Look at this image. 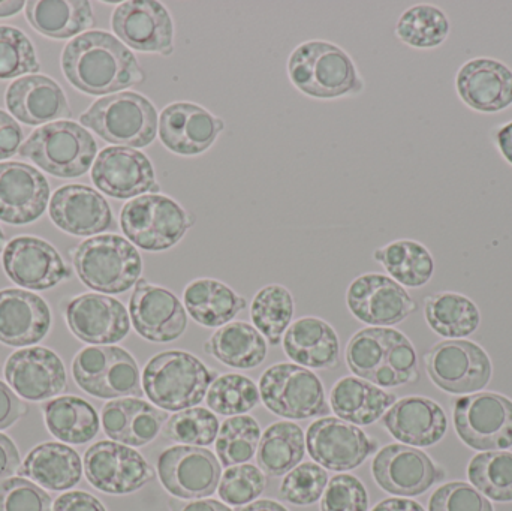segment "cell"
I'll return each instance as SVG.
<instances>
[{
  "label": "cell",
  "instance_id": "59",
  "mask_svg": "<svg viewBox=\"0 0 512 511\" xmlns=\"http://www.w3.org/2000/svg\"><path fill=\"white\" fill-rule=\"evenodd\" d=\"M493 141L502 158L512 167V120L493 132Z\"/></svg>",
  "mask_w": 512,
  "mask_h": 511
},
{
  "label": "cell",
  "instance_id": "18",
  "mask_svg": "<svg viewBox=\"0 0 512 511\" xmlns=\"http://www.w3.org/2000/svg\"><path fill=\"white\" fill-rule=\"evenodd\" d=\"M135 332L153 344L177 341L188 327V312L173 291L140 279L129 300Z\"/></svg>",
  "mask_w": 512,
  "mask_h": 511
},
{
  "label": "cell",
  "instance_id": "25",
  "mask_svg": "<svg viewBox=\"0 0 512 511\" xmlns=\"http://www.w3.org/2000/svg\"><path fill=\"white\" fill-rule=\"evenodd\" d=\"M50 203V185L41 171L21 162L0 164V221L27 225L41 218Z\"/></svg>",
  "mask_w": 512,
  "mask_h": 511
},
{
  "label": "cell",
  "instance_id": "33",
  "mask_svg": "<svg viewBox=\"0 0 512 511\" xmlns=\"http://www.w3.org/2000/svg\"><path fill=\"white\" fill-rule=\"evenodd\" d=\"M397 398L381 387L358 377L340 378L330 392L331 411L337 419L355 426H370L378 422Z\"/></svg>",
  "mask_w": 512,
  "mask_h": 511
},
{
  "label": "cell",
  "instance_id": "42",
  "mask_svg": "<svg viewBox=\"0 0 512 511\" xmlns=\"http://www.w3.org/2000/svg\"><path fill=\"white\" fill-rule=\"evenodd\" d=\"M451 23L444 9L430 3H418L406 9L396 24V36L418 50H432L445 44Z\"/></svg>",
  "mask_w": 512,
  "mask_h": 511
},
{
  "label": "cell",
  "instance_id": "1",
  "mask_svg": "<svg viewBox=\"0 0 512 511\" xmlns=\"http://www.w3.org/2000/svg\"><path fill=\"white\" fill-rule=\"evenodd\" d=\"M62 71L75 89L93 96L114 95L146 80L134 53L104 30L83 33L66 44Z\"/></svg>",
  "mask_w": 512,
  "mask_h": 511
},
{
  "label": "cell",
  "instance_id": "57",
  "mask_svg": "<svg viewBox=\"0 0 512 511\" xmlns=\"http://www.w3.org/2000/svg\"><path fill=\"white\" fill-rule=\"evenodd\" d=\"M20 453L11 438L0 434V482L14 476L20 470Z\"/></svg>",
  "mask_w": 512,
  "mask_h": 511
},
{
  "label": "cell",
  "instance_id": "52",
  "mask_svg": "<svg viewBox=\"0 0 512 511\" xmlns=\"http://www.w3.org/2000/svg\"><path fill=\"white\" fill-rule=\"evenodd\" d=\"M51 497L23 477L0 482V511H51Z\"/></svg>",
  "mask_w": 512,
  "mask_h": 511
},
{
  "label": "cell",
  "instance_id": "6",
  "mask_svg": "<svg viewBox=\"0 0 512 511\" xmlns=\"http://www.w3.org/2000/svg\"><path fill=\"white\" fill-rule=\"evenodd\" d=\"M80 122L114 146L143 149L158 135L159 114L146 96L120 92L93 102Z\"/></svg>",
  "mask_w": 512,
  "mask_h": 511
},
{
  "label": "cell",
  "instance_id": "19",
  "mask_svg": "<svg viewBox=\"0 0 512 511\" xmlns=\"http://www.w3.org/2000/svg\"><path fill=\"white\" fill-rule=\"evenodd\" d=\"M372 474L382 491L397 497H418L445 477L429 455L405 446L388 444L372 462Z\"/></svg>",
  "mask_w": 512,
  "mask_h": 511
},
{
  "label": "cell",
  "instance_id": "10",
  "mask_svg": "<svg viewBox=\"0 0 512 511\" xmlns=\"http://www.w3.org/2000/svg\"><path fill=\"white\" fill-rule=\"evenodd\" d=\"M72 375L87 395L99 399L143 398L140 368L134 357L114 345H93L75 356Z\"/></svg>",
  "mask_w": 512,
  "mask_h": 511
},
{
  "label": "cell",
  "instance_id": "15",
  "mask_svg": "<svg viewBox=\"0 0 512 511\" xmlns=\"http://www.w3.org/2000/svg\"><path fill=\"white\" fill-rule=\"evenodd\" d=\"M346 305L358 321L372 327L397 326L417 309L406 288L381 273L354 279L346 291Z\"/></svg>",
  "mask_w": 512,
  "mask_h": 511
},
{
  "label": "cell",
  "instance_id": "55",
  "mask_svg": "<svg viewBox=\"0 0 512 511\" xmlns=\"http://www.w3.org/2000/svg\"><path fill=\"white\" fill-rule=\"evenodd\" d=\"M27 407L11 387L0 381V431L14 426L26 414Z\"/></svg>",
  "mask_w": 512,
  "mask_h": 511
},
{
  "label": "cell",
  "instance_id": "38",
  "mask_svg": "<svg viewBox=\"0 0 512 511\" xmlns=\"http://www.w3.org/2000/svg\"><path fill=\"white\" fill-rule=\"evenodd\" d=\"M424 317L436 335L465 339L481 326V312L474 300L454 291H441L424 300Z\"/></svg>",
  "mask_w": 512,
  "mask_h": 511
},
{
  "label": "cell",
  "instance_id": "34",
  "mask_svg": "<svg viewBox=\"0 0 512 511\" xmlns=\"http://www.w3.org/2000/svg\"><path fill=\"white\" fill-rule=\"evenodd\" d=\"M18 474L47 491H69L80 483L83 464L80 455L71 447L44 443L30 450Z\"/></svg>",
  "mask_w": 512,
  "mask_h": 511
},
{
  "label": "cell",
  "instance_id": "63",
  "mask_svg": "<svg viewBox=\"0 0 512 511\" xmlns=\"http://www.w3.org/2000/svg\"><path fill=\"white\" fill-rule=\"evenodd\" d=\"M3 246H5V234H3L2 228H0V254H2Z\"/></svg>",
  "mask_w": 512,
  "mask_h": 511
},
{
  "label": "cell",
  "instance_id": "40",
  "mask_svg": "<svg viewBox=\"0 0 512 511\" xmlns=\"http://www.w3.org/2000/svg\"><path fill=\"white\" fill-rule=\"evenodd\" d=\"M44 420L53 437L74 446L90 443L101 425L95 408L78 396H62L47 402Z\"/></svg>",
  "mask_w": 512,
  "mask_h": 511
},
{
  "label": "cell",
  "instance_id": "11",
  "mask_svg": "<svg viewBox=\"0 0 512 511\" xmlns=\"http://www.w3.org/2000/svg\"><path fill=\"white\" fill-rule=\"evenodd\" d=\"M454 428L474 450L499 452L512 447V401L499 393L462 396L453 404Z\"/></svg>",
  "mask_w": 512,
  "mask_h": 511
},
{
  "label": "cell",
  "instance_id": "48",
  "mask_svg": "<svg viewBox=\"0 0 512 511\" xmlns=\"http://www.w3.org/2000/svg\"><path fill=\"white\" fill-rule=\"evenodd\" d=\"M41 69L32 41L17 27L0 26V80L35 75Z\"/></svg>",
  "mask_w": 512,
  "mask_h": 511
},
{
  "label": "cell",
  "instance_id": "13",
  "mask_svg": "<svg viewBox=\"0 0 512 511\" xmlns=\"http://www.w3.org/2000/svg\"><path fill=\"white\" fill-rule=\"evenodd\" d=\"M84 474L93 488L110 495L134 494L155 479L143 455L116 441H99L89 447Z\"/></svg>",
  "mask_w": 512,
  "mask_h": 511
},
{
  "label": "cell",
  "instance_id": "22",
  "mask_svg": "<svg viewBox=\"0 0 512 511\" xmlns=\"http://www.w3.org/2000/svg\"><path fill=\"white\" fill-rule=\"evenodd\" d=\"M224 128V120L194 102H173L159 114L158 134L162 144L180 156L207 152Z\"/></svg>",
  "mask_w": 512,
  "mask_h": 511
},
{
  "label": "cell",
  "instance_id": "28",
  "mask_svg": "<svg viewBox=\"0 0 512 511\" xmlns=\"http://www.w3.org/2000/svg\"><path fill=\"white\" fill-rule=\"evenodd\" d=\"M385 431L405 446L430 447L448 431V419L441 405L424 396L399 399L382 416Z\"/></svg>",
  "mask_w": 512,
  "mask_h": 511
},
{
  "label": "cell",
  "instance_id": "26",
  "mask_svg": "<svg viewBox=\"0 0 512 511\" xmlns=\"http://www.w3.org/2000/svg\"><path fill=\"white\" fill-rule=\"evenodd\" d=\"M5 378L20 398L32 402L59 396L68 383L62 360L44 347L24 348L12 354L6 360Z\"/></svg>",
  "mask_w": 512,
  "mask_h": 511
},
{
  "label": "cell",
  "instance_id": "44",
  "mask_svg": "<svg viewBox=\"0 0 512 511\" xmlns=\"http://www.w3.org/2000/svg\"><path fill=\"white\" fill-rule=\"evenodd\" d=\"M261 426L252 416H234L225 420L216 438V455L222 467L246 464L258 452Z\"/></svg>",
  "mask_w": 512,
  "mask_h": 511
},
{
  "label": "cell",
  "instance_id": "41",
  "mask_svg": "<svg viewBox=\"0 0 512 511\" xmlns=\"http://www.w3.org/2000/svg\"><path fill=\"white\" fill-rule=\"evenodd\" d=\"M304 450L306 443L300 426L291 422L274 423L261 435L256 461L265 476H285L303 461Z\"/></svg>",
  "mask_w": 512,
  "mask_h": 511
},
{
  "label": "cell",
  "instance_id": "36",
  "mask_svg": "<svg viewBox=\"0 0 512 511\" xmlns=\"http://www.w3.org/2000/svg\"><path fill=\"white\" fill-rule=\"evenodd\" d=\"M24 9L30 26L51 39L77 38L95 24L87 0H30Z\"/></svg>",
  "mask_w": 512,
  "mask_h": 511
},
{
  "label": "cell",
  "instance_id": "60",
  "mask_svg": "<svg viewBox=\"0 0 512 511\" xmlns=\"http://www.w3.org/2000/svg\"><path fill=\"white\" fill-rule=\"evenodd\" d=\"M372 511H426L417 501L408 498H387L376 504Z\"/></svg>",
  "mask_w": 512,
  "mask_h": 511
},
{
  "label": "cell",
  "instance_id": "27",
  "mask_svg": "<svg viewBox=\"0 0 512 511\" xmlns=\"http://www.w3.org/2000/svg\"><path fill=\"white\" fill-rule=\"evenodd\" d=\"M56 227L71 236L87 237L113 227V212L104 195L86 185H65L57 189L48 204Z\"/></svg>",
  "mask_w": 512,
  "mask_h": 511
},
{
  "label": "cell",
  "instance_id": "62",
  "mask_svg": "<svg viewBox=\"0 0 512 511\" xmlns=\"http://www.w3.org/2000/svg\"><path fill=\"white\" fill-rule=\"evenodd\" d=\"M23 8H26V2H23V0L0 2V18L12 17V15L23 11Z\"/></svg>",
  "mask_w": 512,
  "mask_h": 511
},
{
  "label": "cell",
  "instance_id": "49",
  "mask_svg": "<svg viewBox=\"0 0 512 511\" xmlns=\"http://www.w3.org/2000/svg\"><path fill=\"white\" fill-rule=\"evenodd\" d=\"M327 485V471L316 462H304L286 474L279 494L283 501L292 506H312L321 500Z\"/></svg>",
  "mask_w": 512,
  "mask_h": 511
},
{
  "label": "cell",
  "instance_id": "8",
  "mask_svg": "<svg viewBox=\"0 0 512 511\" xmlns=\"http://www.w3.org/2000/svg\"><path fill=\"white\" fill-rule=\"evenodd\" d=\"M195 219L173 198L146 194L128 201L120 212V227L135 248L162 252L176 246Z\"/></svg>",
  "mask_w": 512,
  "mask_h": 511
},
{
  "label": "cell",
  "instance_id": "61",
  "mask_svg": "<svg viewBox=\"0 0 512 511\" xmlns=\"http://www.w3.org/2000/svg\"><path fill=\"white\" fill-rule=\"evenodd\" d=\"M239 511H288L282 504L276 503L273 500L254 501L252 504L243 507Z\"/></svg>",
  "mask_w": 512,
  "mask_h": 511
},
{
  "label": "cell",
  "instance_id": "31",
  "mask_svg": "<svg viewBox=\"0 0 512 511\" xmlns=\"http://www.w3.org/2000/svg\"><path fill=\"white\" fill-rule=\"evenodd\" d=\"M102 428L108 438L129 447H144L161 434L167 411L140 398H122L102 408Z\"/></svg>",
  "mask_w": 512,
  "mask_h": 511
},
{
  "label": "cell",
  "instance_id": "2",
  "mask_svg": "<svg viewBox=\"0 0 512 511\" xmlns=\"http://www.w3.org/2000/svg\"><path fill=\"white\" fill-rule=\"evenodd\" d=\"M346 365L376 387H400L420 378L418 357L408 336L391 327H369L349 339Z\"/></svg>",
  "mask_w": 512,
  "mask_h": 511
},
{
  "label": "cell",
  "instance_id": "50",
  "mask_svg": "<svg viewBox=\"0 0 512 511\" xmlns=\"http://www.w3.org/2000/svg\"><path fill=\"white\" fill-rule=\"evenodd\" d=\"M267 486L265 474L251 464L228 468L219 483V497L228 506L242 507L254 503Z\"/></svg>",
  "mask_w": 512,
  "mask_h": 511
},
{
  "label": "cell",
  "instance_id": "9",
  "mask_svg": "<svg viewBox=\"0 0 512 511\" xmlns=\"http://www.w3.org/2000/svg\"><path fill=\"white\" fill-rule=\"evenodd\" d=\"M259 396L274 416L286 420L327 417L328 404L318 375L295 363H277L259 378Z\"/></svg>",
  "mask_w": 512,
  "mask_h": 511
},
{
  "label": "cell",
  "instance_id": "46",
  "mask_svg": "<svg viewBox=\"0 0 512 511\" xmlns=\"http://www.w3.org/2000/svg\"><path fill=\"white\" fill-rule=\"evenodd\" d=\"M259 401L261 396L254 381L240 374H224L216 378L206 396L210 410L227 417L248 414Z\"/></svg>",
  "mask_w": 512,
  "mask_h": 511
},
{
  "label": "cell",
  "instance_id": "43",
  "mask_svg": "<svg viewBox=\"0 0 512 511\" xmlns=\"http://www.w3.org/2000/svg\"><path fill=\"white\" fill-rule=\"evenodd\" d=\"M295 303L291 291L279 284L267 285L255 294L251 305L254 327L268 344L277 347L294 317Z\"/></svg>",
  "mask_w": 512,
  "mask_h": 511
},
{
  "label": "cell",
  "instance_id": "56",
  "mask_svg": "<svg viewBox=\"0 0 512 511\" xmlns=\"http://www.w3.org/2000/svg\"><path fill=\"white\" fill-rule=\"evenodd\" d=\"M51 511H107L101 501L87 492L75 491L60 495Z\"/></svg>",
  "mask_w": 512,
  "mask_h": 511
},
{
  "label": "cell",
  "instance_id": "14",
  "mask_svg": "<svg viewBox=\"0 0 512 511\" xmlns=\"http://www.w3.org/2000/svg\"><path fill=\"white\" fill-rule=\"evenodd\" d=\"M158 474L165 491L173 497L203 500L218 491L221 462L203 447H170L158 458Z\"/></svg>",
  "mask_w": 512,
  "mask_h": 511
},
{
  "label": "cell",
  "instance_id": "23",
  "mask_svg": "<svg viewBox=\"0 0 512 511\" xmlns=\"http://www.w3.org/2000/svg\"><path fill=\"white\" fill-rule=\"evenodd\" d=\"M65 318L69 330L84 344H117L131 330V318L123 303L104 294L75 297L66 306Z\"/></svg>",
  "mask_w": 512,
  "mask_h": 511
},
{
  "label": "cell",
  "instance_id": "24",
  "mask_svg": "<svg viewBox=\"0 0 512 511\" xmlns=\"http://www.w3.org/2000/svg\"><path fill=\"white\" fill-rule=\"evenodd\" d=\"M456 92L477 113H501L512 107V69L492 57H475L457 71Z\"/></svg>",
  "mask_w": 512,
  "mask_h": 511
},
{
  "label": "cell",
  "instance_id": "45",
  "mask_svg": "<svg viewBox=\"0 0 512 511\" xmlns=\"http://www.w3.org/2000/svg\"><path fill=\"white\" fill-rule=\"evenodd\" d=\"M468 477L484 497L496 503H512V453L499 450L474 456Z\"/></svg>",
  "mask_w": 512,
  "mask_h": 511
},
{
  "label": "cell",
  "instance_id": "53",
  "mask_svg": "<svg viewBox=\"0 0 512 511\" xmlns=\"http://www.w3.org/2000/svg\"><path fill=\"white\" fill-rule=\"evenodd\" d=\"M429 511H493L490 501L468 483H447L436 489Z\"/></svg>",
  "mask_w": 512,
  "mask_h": 511
},
{
  "label": "cell",
  "instance_id": "12",
  "mask_svg": "<svg viewBox=\"0 0 512 511\" xmlns=\"http://www.w3.org/2000/svg\"><path fill=\"white\" fill-rule=\"evenodd\" d=\"M427 374L451 395L478 393L492 380L493 366L483 347L468 339H447L424 354Z\"/></svg>",
  "mask_w": 512,
  "mask_h": 511
},
{
  "label": "cell",
  "instance_id": "54",
  "mask_svg": "<svg viewBox=\"0 0 512 511\" xmlns=\"http://www.w3.org/2000/svg\"><path fill=\"white\" fill-rule=\"evenodd\" d=\"M23 146V129L14 117L0 110V161L12 158Z\"/></svg>",
  "mask_w": 512,
  "mask_h": 511
},
{
  "label": "cell",
  "instance_id": "51",
  "mask_svg": "<svg viewBox=\"0 0 512 511\" xmlns=\"http://www.w3.org/2000/svg\"><path fill=\"white\" fill-rule=\"evenodd\" d=\"M321 511H369V495L357 477L337 474L325 488Z\"/></svg>",
  "mask_w": 512,
  "mask_h": 511
},
{
  "label": "cell",
  "instance_id": "5",
  "mask_svg": "<svg viewBox=\"0 0 512 511\" xmlns=\"http://www.w3.org/2000/svg\"><path fill=\"white\" fill-rule=\"evenodd\" d=\"M80 281L102 294H122L135 287L143 273L138 249L125 237L102 234L81 242L72 252Z\"/></svg>",
  "mask_w": 512,
  "mask_h": 511
},
{
  "label": "cell",
  "instance_id": "16",
  "mask_svg": "<svg viewBox=\"0 0 512 511\" xmlns=\"http://www.w3.org/2000/svg\"><path fill=\"white\" fill-rule=\"evenodd\" d=\"M306 449L310 458L327 470L351 471L376 452L378 443L358 426L327 416L307 429Z\"/></svg>",
  "mask_w": 512,
  "mask_h": 511
},
{
  "label": "cell",
  "instance_id": "39",
  "mask_svg": "<svg viewBox=\"0 0 512 511\" xmlns=\"http://www.w3.org/2000/svg\"><path fill=\"white\" fill-rule=\"evenodd\" d=\"M391 279L406 288H421L435 275V260L429 249L417 240H394L373 252Z\"/></svg>",
  "mask_w": 512,
  "mask_h": 511
},
{
  "label": "cell",
  "instance_id": "21",
  "mask_svg": "<svg viewBox=\"0 0 512 511\" xmlns=\"http://www.w3.org/2000/svg\"><path fill=\"white\" fill-rule=\"evenodd\" d=\"M3 269L14 284L33 291L50 290L71 276L56 248L33 236L15 237L6 245Z\"/></svg>",
  "mask_w": 512,
  "mask_h": 511
},
{
  "label": "cell",
  "instance_id": "35",
  "mask_svg": "<svg viewBox=\"0 0 512 511\" xmlns=\"http://www.w3.org/2000/svg\"><path fill=\"white\" fill-rule=\"evenodd\" d=\"M185 309L195 323L203 327H222L231 323L248 302L224 282L200 278L189 282L183 291Z\"/></svg>",
  "mask_w": 512,
  "mask_h": 511
},
{
  "label": "cell",
  "instance_id": "4",
  "mask_svg": "<svg viewBox=\"0 0 512 511\" xmlns=\"http://www.w3.org/2000/svg\"><path fill=\"white\" fill-rule=\"evenodd\" d=\"M216 372L182 350L156 354L144 366L141 383L149 401L164 411L198 407L206 399Z\"/></svg>",
  "mask_w": 512,
  "mask_h": 511
},
{
  "label": "cell",
  "instance_id": "3",
  "mask_svg": "<svg viewBox=\"0 0 512 511\" xmlns=\"http://www.w3.org/2000/svg\"><path fill=\"white\" fill-rule=\"evenodd\" d=\"M288 77L295 89L310 98H349L364 90V80L354 60L333 42L307 41L298 45L289 54Z\"/></svg>",
  "mask_w": 512,
  "mask_h": 511
},
{
  "label": "cell",
  "instance_id": "7",
  "mask_svg": "<svg viewBox=\"0 0 512 511\" xmlns=\"http://www.w3.org/2000/svg\"><path fill=\"white\" fill-rule=\"evenodd\" d=\"M98 153L95 138L71 120L41 126L30 134L18 155L60 179L84 176Z\"/></svg>",
  "mask_w": 512,
  "mask_h": 511
},
{
  "label": "cell",
  "instance_id": "20",
  "mask_svg": "<svg viewBox=\"0 0 512 511\" xmlns=\"http://www.w3.org/2000/svg\"><path fill=\"white\" fill-rule=\"evenodd\" d=\"M92 182L99 191L116 200H131L161 191L152 161L131 147L102 149L93 162Z\"/></svg>",
  "mask_w": 512,
  "mask_h": 511
},
{
  "label": "cell",
  "instance_id": "17",
  "mask_svg": "<svg viewBox=\"0 0 512 511\" xmlns=\"http://www.w3.org/2000/svg\"><path fill=\"white\" fill-rule=\"evenodd\" d=\"M117 39L141 53L171 56L174 53V23L170 12L155 0L120 3L111 15Z\"/></svg>",
  "mask_w": 512,
  "mask_h": 511
},
{
  "label": "cell",
  "instance_id": "37",
  "mask_svg": "<svg viewBox=\"0 0 512 511\" xmlns=\"http://www.w3.org/2000/svg\"><path fill=\"white\" fill-rule=\"evenodd\" d=\"M204 351L218 362L234 369H255L267 357V341L252 324L245 321H231L219 327Z\"/></svg>",
  "mask_w": 512,
  "mask_h": 511
},
{
  "label": "cell",
  "instance_id": "32",
  "mask_svg": "<svg viewBox=\"0 0 512 511\" xmlns=\"http://www.w3.org/2000/svg\"><path fill=\"white\" fill-rule=\"evenodd\" d=\"M282 345L286 356L303 368L333 369L339 365V336L321 318L303 317L295 320L283 335Z\"/></svg>",
  "mask_w": 512,
  "mask_h": 511
},
{
  "label": "cell",
  "instance_id": "47",
  "mask_svg": "<svg viewBox=\"0 0 512 511\" xmlns=\"http://www.w3.org/2000/svg\"><path fill=\"white\" fill-rule=\"evenodd\" d=\"M219 429L221 423L212 411L194 407L173 414L162 432L167 440L180 446L207 447L215 443Z\"/></svg>",
  "mask_w": 512,
  "mask_h": 511
},
{
  "label": "cell",
  "instance_id": "30",
  "mask_svg": "<svg viewBox=\"0 0 512 511\" xmlns=\"http://www.w3.org/2000/svg\"><path fill=\"white\" fill-rule=\"evenodd\" d=\"M51 312L44 299L30 291H0V342L8 347H30L50 332Z\"/></svg>",
  "mask_w": 512,
  "mask_h": 511
},
{
  "label": "cell",
  "instance_id": "29",
  "mask_svg": "<svg viewBox=\"0 0 512 511\" xmlns=\"http://www.w3.org/2000/svg\"><path fill=\"white\" fill-rule=\"evenodd\" d=\"M6 107L24 125L38 126L72 116L62 87L45 75H26L6 89Z\"/></svg>",
  "mask_w": 512,
  "mask_h": 511
},
{
  "label": "cell",
  "instance_id": "58",
  "mask_svg": "<svg viewBox=\"0 0 512 511\" xmlns=\"http://www.w3.org/2000/svg\"><path fill=\"white\" fill-rule=\"evenodd\" d=\"M171 511H233L216 500H171Z\"/></svg>",
  "mask_w": 512,
  "mask_h": 511
}]
</instances>
